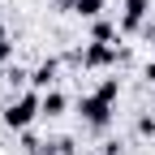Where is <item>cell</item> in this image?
<instances>
[{"instance_id":"obj_1","label":"cell","mask_w":155,"mask_h":155,"mask_svg":"<svg viewBox=\"0 0 155 155\" xmlns=\"http://www.w3.org/2000/svg\"><path fill=\"white\" fill-rule=\"evenodd\" d=\"M35 116H43V95H39V91H26V95H17V99L5 108V125L22 134V129H30Z\"/></svg>"},{"instance_id":"obj_2","label":"cell","mask_w":155,"mask_h":155,"mask_svg":"<svg viewBox=\"0 0 155 155\" xmlns=\"http://www.w3.org/2000/svg\"><path fill=\"white\" fill-rule=\"evenodd\" d=\"M125 48H112V43H95V39H91V43L82 48V52H78V65H82V69H108V65H116V61H125Z\"/></svg>"},{"instance_id":"obj_3","label":"cell","mask_w":155,"mask_h":155,"mask_svg":"<svg viewBox=\"0 0 155 155\" xmlns=\"http://www.w3.org/2000/svg\"><path fill=\"white\" fill-rule=\"evenodd\" d=\"M78 112H82V121L91 129H108L112 125V104L104 95H82V99H78Z\"/></svg>"},{"instance_id":"obj_4","label":"cell","mask_w":155,"mask_h":155,"mask_svg":"<svg viewBox=\"0 0 155 155\" xmlns=\"http://www.w3.org/2000/svg\"><path fill=\"white\" fill-rule=\"evenodd\" d=\"M121 35H134L147 26V0H121Z\"/></svg>"},{"instance_id":"obj_5","label":"cell","mask_w":155,"mask_h":155,"mask_svg":"<svg viewBox=\"0 0 155 155\" xmlns=\"http://www.w3.org/2000/svg\"><path fill=\"white\" fill-rule=\"evenodd\" d=\"M56 73H61V65H56L52 56H48V61L30 73V91H39V95H43V91H52V86H56Z\"/></svg>"},{"instance_id":"obj_6","label":"cell","mask_w":155,"mask_h":155,"mask_svg":"<svg viewBox=\"0 0 155 155\" xmlns=\"http://www.w3.org/2000/svg\"><path fill=\"white\" fill-rule=\"evenodd\" d=\"M65 9L86 17V22H95V17H104V0H65Z\"/></svg>"},{"instance_id":"obj_7","label":"cell","mask_w":155,"mask_h":155,"mask_svg":"<svg viewBox=\"0 0 155 155\" xmlns=\"http://www.w3.org/2000/svg\"><path fill=\"white\" fill-rule=\"evenodd\" d=\"M65 108H69V99H65V91H43V116H65Z\"/></svg>"},{"instance_id":"obj_8","label":"cell","mask_w":155,"mask_h":155,"mask_svg":"<svg viewBox=\"0 0 155 155\" xmlns=\"http://www.w3.org/2000/svg\"><path fill=\"white\" fill-rule=\"evenodd\" d=\"M116 35H121V26H116V22H108V17H95V26H91V39H95V43H112Z\"/></svg>"},{"instance_id":"obj_9","label":"cell","mask_w":155,"mask_h":155,"mask_svg":"<svg viewBox=\"0 0 155 155\" xmlns=\"http://www.w3.org/2000/svg\"><path fill=\"white\" fill-rule=\"evenodd\" d=\"M95 95H104L108 104H116V95H121V82H116V78H104V82L95 86Z\"/></svg>"},{"instance_id":"obj_10","label":"cell","mask_w":155,"mask_h":155,"mask_svg":"<svg viewBox=\"0 0 155 155\" xmlns=\"http://www.w3.org/2000/svg\"><path fill=\"white\" fill-rule=\"evenodd\" d=\"M9 82H13V86H26V82H30V73H26L22 65H13V61H9Z\"/></svg>"},{"instance_id":"obj_11","label":"cell","mask_w":155,"mask_h":155,"mask_svg":"<svg viewBox=\"0 0 155 155\" xmlns=\"http://www.w3.org/2000/svg\"><path fill=\"white\" fill-rule=\"evenodd\" d=\"M138 134L142 138H155V116H138Z\"/></svg>"},{"instance_id":"obj_12","label":"cell","mask_w":155,"mask_h":155,"mask_svg":"<svg viewBox=\"0 0 155 155\" xmlns=\"http://www.w3.org/2000/svg\"><path fill=\"white\" fill-rule=\"evenodd\" d=\"M9 56H13V43H9L5 35H0V65H9Z\"/></svg>"},{"instance_id":"obj_13","label":"cell","mask_w":155,"mask_h":155,"mask_svg":"<svg viewBox=\"0 0 155 155\" xmlns=\"http://www.w3.org/2000/svg\"><path fill=\"white\" fill-rule=\"evenodd\" d=\"M142 78H147V82H155V61H151V65L142 69Z\"/></svg>"},{"instance_id":"obj_14","label":"cell","mask_w":155,"mask_h":155,"mask_svg":"<svg viewBox=\"0 0 155 155\" xmlns=\"http://www.w3.org/2000/svg\"><path fill=\"white\" fill-rule=\"evenodd\" d=\"M9 82V65H0V86H5Z\"/></svg>"},{"instance_id":"obj_15","label":"cell","mask_w":155,"mask_h":155,"mask_svg":"<svg viewBox=\"0 0 155 155\" xmlns=\"http://www.w3.org/2000/svg\"><path fill=\"white\" fill-rule=\"evenodd\" d=\"M0 35H5V26H0Z\"/></svg>"},{"instance_id":"obj_16","label":"cell","mask_w":155,"mask_h":155,"mask_svg":"<svg viewBox=\"0 0 155 155\" xmlns=\"http://www.w3.org/2000/svg\"><path fill=\"white\" fill-rule=\"evenodd\" d=\"M104 5H108V0H104Z\"/></svg>"}]
</instances>
